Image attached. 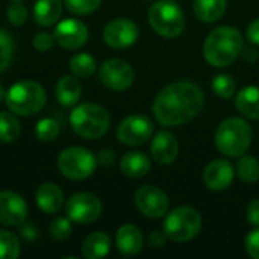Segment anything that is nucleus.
Returning a JSON list of instances; mask_svg holds the SVG:
<instances>
[{
	"label": "nucleus",
	"mask_w": 259,
	"mask_h": 259,
	"mask_svg": "<svg viewBox=\"0 0 259 259\" xmlns=\"http://www.w3.org/2000/svg\"><path fill=\"white\" fill-rule=\"evenodd\" d=\"M115 244L123 256H135L143 249V234L135 225H123L117 231Z\"/></svg>",
	"instance_id": "nucleus-18"
},
{
	"label": "nucleus",
	"mask_w": 259,
	"mask_h": 259,
	"mask_svg": "<svg viewBox=\"0 0 259 259\" xmlns=\"http://www.w3.org/2000/svg\"><path fill=\"white\" fill-rule=\"evenodd\" d=\"M53 36L55 41L64 49H70V50L79 49L88 39V27L80 20L67 18L62 20L59 24H56Z\"/></svg>",
	"instance_id": "nucleus-14"
},
{
	"label": "nucleus",
	"mask_w": 259,
	"mask_h": 259,
	"mask_svg": "<svg viewBox=\"0 0 259 259\" xmlns=\"http://www.w3.org/2000/svg\"><path fill=\"white\" fill-rule=\"evenodd\" d=\"M14 50H15V46H14L12 36L6 30L0 29V73L9 67L12 56H14Z\"/></svg>",
	"instance_id": "nucleus-32"
},
{
	"label": "nucleus",
	"mask_w": 259,
	"mask_h": 259,
	"mask_svg": "<svg viewBox=\"0 0 259 259\" xmlns=\"http://www.w3.org/2000/svg\"><path fill=\"white\" fill-rule=\"evenodd\" d=\"M80 94H82V87L76 77L62 76L58 80L55 96L62 106H74L79 102Z\"/></svg>",
	"instance_id": "nucleus-23"
},
{
	"label": "nucleus",
	"mask_w": 259,
	"mask_h": 259,
	"mask_svg": "<svg viewBox=\"0 0 259 259\" xmlns=\"http://www.w3.org/2000/svg\"><path fill=\"white\" fill-rule=\"evenodd\" d=\"M5 99H6V91H5V88L0 85V103L5 102Z\"/></svg>",
	"instance_id": "nucleus-43"
},
{
	"label": "nucleus",
	"mask_w": 259,
	"mask_h": 259,
	"mask_svg": "<svg viewBox=\"0 0 259 259\" xmlns=\"http://www.w3.org/2000/svg\"><path fill=\"white\" fill-rule=\"evenodd\" d=\"M150 153L156 162H159L162 165H168V164L175 162V159L178 158L179 143L171 132L161 131L153 137V140L150 143Z\"/></svg>",
	"instance_id": "nucleus-17"
},
{
	"label": "nucleus",
	"mask_w": 259,
	"mask_h": 259,
	"mask_svg": "<svg viewBox=\"0 0 259 259\" xmlns=\"http://www.w3.org/2000/svg\"><path fill=\"white\" fill-rule=\"evenodd\" d=\"M237 176L244 184H255L259 181V161L255 156L241 155L237 162Z\"/></svg>",
	"instance_id": "nucleus-27"
},
{
	"label": "nucleus",
	"mask_w": 259,
	"mask_h": 259,
	"mask_svg": "<svg viewBox=\"0 0 259 259\" xmlns=\"http://www.w3.org/2000/svg\"><path fill=\"white\" fill-rule=\"evenodd\" d=\"M102 83L112 91H126L135 80L134 68L123 59H108L99 71Z\"/></svg>",
	"instance_id": "nucleus-11"
},
{
	"label": "nucleus",
	"mask_w": 259,
	"mask_h": 259,
	"mask_svg": "<svg viewBox=\"0 0 259 259\" xmlns=\"http://www.w3.org/2000/svg\"><path fill=\"white\" fill-rule=\"evenodd\" d=\"M26 219V200L14 191H0V223L5 226H20Z\"/></svg>",
	"instance_id": "nucleus-15"
},
{
	"label": "nucleus",
	"mask_w": 259,
	"mask_h": 259,
	"mask_svg": "<svg viewBox=\"0 0 259 259\" xmlns=\"http://www.w3.org/2000/svg\"><path fill=\"white\" fill-rule=\"evenodd\" d=\"M21 134V126L14 112H0V141L14 143Z\"/></svg>",
	"instance_id": "nucleus-28"
},
{
	"label": "nucleus",
	"mask_w": 259,
	"mask_h": 259,
	"mask_svg": "<svg viewBox=\"0 0 259 259\" xmlns=\"http://www.w3.org/2000/svg\"><path fill=\"white\" fill-rule=\"evenodd\" d=\"M49 232H50L52 238L56 241L67 240L71 234V220L68 217H59V219L53 220L49 228Z\"/></svg>",
	"instance_id": "nucleus-34"
},
{
	"label": "nucleus",
	"mask_w": 259,
	"mask_h": 259,
	"mask_svg": "<svg viewBox=\"0 0 259 259\" xmlns=\"http://www.w3.org/2000/svg\"><path fill=\"white\" fill-rule=\"evenodd\" d=\"M246 217H247V222H249L252 226L259 228V199L252 200V202L247 205Z\"/></svg>",
	"instance_id": "nucleus-39"
},
{
	"label": "nucleus",
	"mask_w": 259,
	"mask_h": 259,
	"mask_svg": "<svg viewBox=\"0 0 259 259\" xmlns=\"http://www.w3.org/2000/svg\"><path fill=\"white\" fill-rule=\"evenodd\" d=\"M235 108L249 120L259 121V88L258 87H244L235 96Z\"/></svg>",
	"instance_id": "nucleus-20"
},
{
	"label": "nucleus",
	"mask_w": 259,
	"mask_h": 259,
	"mask_svg": "<svg viewBox=\"0 0 259 259\" xmlns=\"http://www.w3.org/2000/svg\"><path fill=\"white\" fill-rule=\"evenodd\" d=\"M5 102L11 112L21 117H30L44 108L46 91L33 80H21L14 83L6 91Z\"/></svg>",
	"instance_id": "nucleus-5"
},
{
	"label": "nucleus",
	"mask_w": 259,
	"mask_h": 259,
	"mask_svg": "<svg viewBox=\"0 0 259 259\" xmlns=\"http://www.w3.org/2000/svg\"><path fill=\"white\" fill-rule=\"evenodd\" d=\"M96 167L97 158L85 147H67L58 156L59 171L71 181H85L91 178L96 171Z\"/></svg>",
	"instance_id": "nucleus-8"
},
{
	"label": "nucleus",
	"mask_w": 259,
	"mask_h": 259,
	"mask_svg": "<svg viewBox=\"0 0 259 259\" xmlns=\"http://www.w3.org/2000/svg\"><path fill=\"white\" fill-rule=\"evenodd\" d=\"M135 205L143 215L156 220L167 214L170 202L167 194L158 187L144 185L135 193Z\"/></svg>",
	"instance_id": "nucleus-12"
},
{
	"label": "nucleus",
	"mask_w": 259,
	"mask_h": 259,
	"mask_svg": "<svg viewBox=\"0 0 259 259\" xmlns=\"http://www.w3.org/2000/svg\"><path fill=\"white\" fill-rule=\"evenodd\" d=\"M205 106V93L188 80H179L162 88L153 100V115L162 126H182L196 118Z\"/></svg>",
	"instance_id": "nucleus-1"
},
{
	"label": "nucleus",
	"mask_w": 259,
	"mask_h": 259,
	"mask_svg": "<svg viewBox=\"0 0 259 259\" xmlns=\"http://www.w3.org/2000/svg\"><path fill=\"white\" fill-rule=\"evenodd\" d=\"M247 39L253 44V46H259V18L252 21L247 27Z\"/></svg>",
	"instance_id": "nucleus-41"
},
{
	"label": "nucleus",
	"mask_w": 259,
	"mask_h": 259,
	"mask_svg": "<svg viewBox=\"0 0 259 259\" xmlns=\"http://www.w3.org/2000/svg\"><path fill=\"white\" fill-rule=\"evenodd\" d=\"M18 238L5 229H0V259H17L20 256Z\"/></svg>",
	"instance_id": "nucleus-29"
},
{
	"label": "nucleus",
	"mask_w": 259,
	"mask_h": 259,
	"mask_svg": "<svg viewBox=\"0 0 259 259\" xmlns=\"http://www.w3.org/2000/svg\"><path fill=\"white\" fill-rule=\"evenodd\" d=\"M67 217L77 225H90L102 214L100 200L91 193H76L65 203Z\"/></svg>",
	"instance_id": "nucleus-9"
},
{
	"label": "nucleus",
	"mask_w": 259,
	"mask_h": 259,
	"mask_svg": "<svg viewBox=\"0 0 259 259\" xmlns=\"http://www.w3.org/2000/svg\"><path fill=\"white\" fill-rule=\"evenodd\" d=\"M111 250V238L105 232L88 235L82 244V256L87 259L105 258Z\"/></svg>",
	"instance_id": "nucleus-24"
},
{
	"label": "nucleus",
	"mask_w": 259,
	"mask_h": 259,
	"mask_svg": "<svg viewBox=\"0 0 259 259\" xmlns=\"http://www.w3.org/2000/svg\"><path fill=\"white\" fill-rule=\"evenodd\" d=\"M35 200L38 208L46 214H55L61 209L64 203L62 190L52 182L41 184L35 191Z\"/></svg>",
	"instance_id": "nucleus-19"
},
{
	"label": "nucleus",
	"mask_w": 259,
	"mask_h": 259,
	"mask_svg": "<svg viewBox=\"0 0 259 259\" xmlns=\"http://www.w3.org/2000/svg\"><path fill=\"white\" fill-rule=\"evenodd\" d=\"M153 134V123L140 114H134L126 117L117 127V138L120 143L135 147L141 146L152 138Z\"/></svg>",
	"instance_id": "nucleus-10"
},
{
	"label": "nucleus",
	"mask_w": 259,
	"mask_h": 259,
	"mask_svg": "<svg viewBox=\"0 0 259 259\" xmlns=\"http://www.w3.org/2000/svg\"><path fill=\"white\" fill-rule=\"evenodd\" d=\"M244 49L243 35L237 27L220 26L211 30L203 42V56L214 67L231 65Z\"/></svg>",
	"instance_id": "nucleus-2"
},
{
	"label": "nucleus",
	"mask_w": 259,
	"mask_h": 259,
	"mask_svg": "<svg viewBox=\"0 0 259 259\" xmlns=\"http://www.w3.org/2000/svg\"><path fill=\"white\" fill-rule=\"evenodd\" d=\"M6 17H8V21L14 26H23L29 17L27 14V9L23 3H20L18 0H15L12 5H9L8 11H6Z\"/></svg>",
	"instance_id": "nucleus-35"
},
{
	"label": "nucleus",
	"mask_w": 259,
	"mask_h": 259,
	"mask_svg": "<svg viewBox=\"0 0 259 259\" xmlns=\"http://www.w3.org/2000/svg\"><path fill=\"white\" fill-rule=\"evenodd\" d=\"M152 168L150 159L143 152H129L121 158L120 170L124 176L132 179L144 178Z\"/></svg>",
	"instance_id": "nucleus-21"
},
{
	"label": "nucleus",
	"mask_w": 259,
	"mask_h": 259,
	"mask_svg": "<svg viewBox=\"0 0 259 259\" xmlns=\"http://www.w3.org/2000/svg\"><path fill=\"white\" fill-rule=\"evenodd\" d=\"M97 162H100L103 167H111L115 162V153L111 149H103L97 156Z\"/></svg>",
	"instance_id": "nucleus-40"
},
{
	"label": "nucleus",
	"mask_w": 259,
	"mask_h": 259,
	"mask_svg": "<svg viewBox=\"0 0 259 259\" xmlns=\"http://www.w3.org/2000/svg\"><path fill=\"white\" fill-rule=\"evenodd\" d=\"M235 171L228 159H214L203 170V182L212 191H223L231 187Z\"/></svg>",
	"instance_id": "nucleus-16"
},
{
	"label": "nucleus",
	"mask_w": 259,
	"mask_h": 259,
	"mask_svg": "<svg viewBox=\"0 0 259 259\" xmlns=\"http://www.w3.org/2000/svg\"><path fill=\"white\" fill-rule=\"evenodd\" d=\"M211 87H212V91L220 97V99H225V100H229L234 97L235 94V90H237V83L234 80V77L231 74H217L212 82H211Z\"/></svg>",
	"instance_id": "nucleus-30"
},
{
	"label": "nucleus",
	"mask_w": 259,
	"mask_h": 259,
	"mask_svg": "<svg viewBox=\"0 0 259 259\" xmlns=\"http://www.w3.org/2000/svg\"><path fill=\"white\" fill-rule=\"evenodd\" d=\"M64 3H65V8L71 14L87 15V14L94 12L100 6L102 0H64Z\"/></svg>",
	"instance_id": "nucleus-33"
},
{
	"label": "nucleus",
	"mask_w": 259,
	"mask_h": 259,
	"mask_svg": "<svg viewBox=\"0 0 259 259\" xmlns=\"http://www.w3.org/2000/svg\"><path fill=\"white\" fill-rule=\"evenodd\" d=\"M246 250L253 259H259V228L250 231L246 237Z\"/></svg>",
	"instance_id": "nucleus-37"
},
{
	"label": "nucleus",
	"mask_w": 259,
	"mask_h": 259,
	"mask_svg": "<svg viewBox=\"0 0 259 259\" xmlns=\"http://www.w3.org/2000/svg\"><path fill=\"white\" fill-rule=\"evenodd\" d=\"M165 238H167V235L164 232H153L149 237V246L153 249H159L165 244Z\"/></svg>",
	"instance_id": "nucleus-42"
},
{
	"label": "nucleus",
	"mask_w": 259,
	"mask_h": 259,
	"mask_svg": "<svg viewBox=\"0 0 259 259\" xmlns=\"http://www.w3.org/2000/svg\"><path fill=\"white\" fill-rule=\"evenodd\" d=\"M62 14L61 0H36L33 6V20L38 26L47 27L55 24Z\"/></svg>",
	"instance_id": "nucleus-22"
},
{
	"label": "nucleus",
	"mask_w": 259,
	"mask_h": 259,
	"mask_svg": "<svg viewBox=\"0 0 259 259\" xmlns=\"http://www.w3.org/2000/svg\"><path fill=\"white\" fill-rule=\"evenodd\" d=\"M138 36V26L129 18L112 20L103 30V39L112 49H127L137 42Z\"/></svg>",
	"instance_id": "nucleus-13"
},
{
	"label": "nucleus",
	"mask_w": 259,
	"mask_h": 259,
	"mask_svg": "<svg viewBox=\"0 0 259 259\" xmlns=\"http://www.w3.org/2000/svg\"><path fill=\"white\" fill-rule=\"evenodd\" d=\"M55 36L49 32H39L33 36V47L38 50V52H46V50H50L55 44Z\"/></svg>",
	"instance_id": "nucleus-36"
},
{
	"label": "nucleus",
	"mask_w": 259,
	"mask_h": 259,
	"mask_svg": "<svg viewBox=\"0 0 259 259\" xmlns=\"http://www.w3.org/2000/svg\"><path fill=\"white\" fill-rule=\"evenodd\" d=\"M97 61L90 53H76L70 59V70L76 77H91L96 73Z\"/></svg>",
	"instance_id": "nucleus-26"
},
{
	"label": "nucleus",
	"mask_w": 259,
	"mask_h": 259,
	"mask_svg": "<svg viewBox=\"0 0 259 259\" xmlns=\"http://www.w3.org/2000/svg\"><path fill=\"white\" fill-rule=\"evenodd\" d=\"M70 124L79 137L85 140H97L109 131L111 118L108 111L100 105L82 103L73 109Z\"/></svg>",
	"instance_id": "nucleus-4"
},
{
	"label": "nucleus",
	"mask_w": 259,
	"mask_h": 259,
	"mask_svg": "<svg viewBox=\"0 0 259 259\" xmlns=\"http://www.w3.org/2000/svg\"><path fill=\"white\" fill-rule=\"evenodd\" d=\"M226 0H194V15L203 23H214L226 12Z\"/></svg>",
	"instance_id": "nucleus-25"
},
{
	"label": "nucleus",
	"mask_w": 259,
	"mask_h": 259,
	"mask_svg": "<svg viewBox=\"0 0 259 259\" xmlns=\"http://www.w3.org/2000/svg\"><path fill=\"white\" fill-rule=\"evenodd\" d=\"M149 23L164 38H176L185 29L184 12L173 0L155 2L149 9Z\"/></svg>",
	"instance_id": "nucleus-6"
},
{
	"label": "nucleus",
	"mask_w": 259,
	"mask_h": 259,
	"mask_svg": "<svg viewBox=\"0 0 259 259\" xmlns=\"http://www.w3.org/2000/svg\"><path fill=\"white\" fill-rule=\"evenodd\" d=\"M253 132L249 123L238 117L226 118L215 131V147L228 158H240L252 144Z\"/></svg>",
	"instance_id": "nucleus-3"
},
{
	"label": "nucleus",
	"mask_w": 259,
	"mask_h": 259,
	"mask_svg": "<svg viewBox=\"0 0 259 259\" xmlns=\"http://www.w3.org/2000/svg\"><path fill=\"white\" fill-rule=\"evenodd\" d=\"M18 234L21 235V238L23 240H26V241H33V240H36L38 238V229L30 223V222H23L20 226H18Z\"/></svg>",
	"instance_id": "nucleus-38"
},
{
	"label": "nucleus",
	"mask_w": 259,
	"mask_h": 259,
	"mask_svg": "<svg viewBox=\"0 0 259 259\" xmlns=\"http://www.w3.org/2000/svg\"><path fill=\"white\" fill-rule=\"evenodd\" d=\"M202 229V215L191 206H178L165 217L164 234L176 243L191 241Z\"/></svg>",
	"instance_id": "nucleus-7"
},
{
	"label": "nucleus",
	"mask_w": 259,
	"mask_h": 259,
	"mask_svg": "<svg viewBox=\"0 0 259 259\" xmlns=\"http://www.w3.org/2000/svg\"><path fill=\"white\" fill-rule=\"evenodd\" d=\"M35 135L39 141H53L59 135V124L55 118H41L36 123L35 127Z\"/></svg>",
	"instance_id": "nucleus-31"
}]
</instances>
